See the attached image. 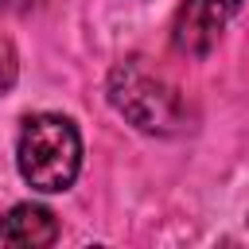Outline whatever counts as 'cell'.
<instances>
[{"label": "cell", "mask_w": 249, "mask_h": 249, "mask_svg": "<svg viewBox=\"0 0 249 249\" xmlns=\"http://www.w3.org/2000/svg\"><path fill=\"white\" fill-rule=\"evenodd\" d=\"M16 78H19V58H16V47H12L8 39H0V97L16 86Z\"/></svg>", "instance_id": "obj_5"}, {"label": "cell", "mask_w": 249, "mask_h": 249, "mask_svg": "<svg viewBox=\"0 0 249 249\" xmlns=\"http://www.w3.org/2000/svg\"><path fill=\"white\" fill-rule=\"evenodd\" d=\"M16 167L39 195H62L82 171V132L62 113H31L16 136Z\"/></svg>", "instance_id": "obj_2"}, {"label": "cell", "mask_w": 249, "mask_h": 249, "mask_svg": "<svg viewBox=\"0 0 249 249\" xmlns=\"http://www.w3.org/2000/svg\"><path fill=\"white\" fill-rule=\"evenodd\" d=\"M109 105L148 136H175L187 128L183 89L144 54H128L109 70Z\"/></svg>", "instance_id": "obj_1"}, {"label": "cell", "mask_w": 249, "mask_h": 249, "mask_svg": "<svg viewBox=\"0 0 249 249\" xmlns=\"http://www.w3.org/2000/svg\"><path fill=\"white\" fill-rule=\"evenodd\" d=\"M241 8V0H187L175 16V51L183 54H206L222 27L233 19V12Z\"/></svg>", "instance_id": "obj_3"}, {"label": "cell", "mask_w": 249, "mask_h": 249, "mask_svg": "<svg viewBox=\"0 0 249 249\" xmlns=\"http://www.w3.org/2000/svg\"><path fill=\"white\" fill-rule=\"evenodd\" d=\"M39 0H0V8L4 12H16V16H23V12H31Z\"/></svg>", "instance_id": "obj_6"}, {"label": "cell", "mask_w": 249, "mask_h": 249, "mask_svg": "<svg viewBox=\"0 0 249 249\" xmlns=\"http://www.w3.org/2000/svg\"><path fill=\"white\" fill-rule=\"evenodd\" d=\"M58 241V218L54 210L39 202H16L12 210L0 214V245H19V249H47Z\"/></svg>", "instance_id": "obj_4"}]
</instances>
